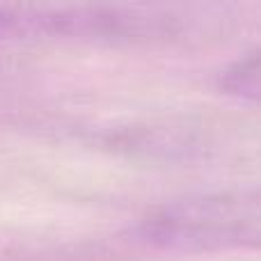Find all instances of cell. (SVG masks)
I'll return each mask as SVG.
<instances>
[{
    "mask_svg": "<svg viewBox=\"0 0 261 261\" xmlns=\"http://www.w3.org/2000/svg\"><path fill=\"white\" fill-rule=\"evenodd\" d=\"M140 234L172 250H261V186L165 204L144 218Z\"/></svg>",
    "mask_w": 261,
    "mask_h": 261,
    "instance_id": "1",
    "label": "cell"
}]
</instances>
